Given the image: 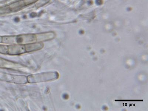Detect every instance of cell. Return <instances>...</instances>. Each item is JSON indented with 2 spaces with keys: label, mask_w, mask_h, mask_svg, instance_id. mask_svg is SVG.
Wrapping results in <instances>:
<instances>
[{
  "label": "cell",
  "mask_w": 148,
  "mask_h": 111,
  "mask_svg": "<svg viewBox=\"0 0 148 111\" xmlns=\"http://www.w3.org/2000/svg\"><path fill=\"white\" fill-rule=\"evenodd\" d=\"M59 77V73L56 71L47 72L30 75L27 77V82L36 83L56 80Z\"/></svg>",
  "instance_id": "cell-3"
},
{
  "label": "cell",
  "mask_w": 148,
  "mask_h": 111,
  "mask_svg": "<svg viewBox=\"0 0 148 111\" xmlns=\"http://www.w3.org/2000/svg\"><path fill=\"white\" fill-rule=\"evenodd\" d=\"M52 32L36 34L1 36V43L5 44H27L42 43L51 40L55 37Z\"/></svg>",
  "instance_id": "cell-1"
},
{
  "label": "cell",
  "mask_w": 148,
  "mask_h": 111,
  "mask_svg": "<svg viewBox=\"0 0 148 111\" xmlns=\"http://www.w3.org/2000/svg\"><path fill=\"white\" fill-rule=\"evenodd\" d=\"M0 80L18 84H25L27 82V77L24 76L10 74L0 72Z\"/></svg>",
  "instance_id": "cell-4"
},
{
  "label": "cell",
  "mask_w": 148,
  "mask_h": 111,
  "mask_svg": "<svg viewBox=\"0 0 148 111\" xmlns=\"http://www.w3.org/2000/svg\"><path fill=\"white\" fill-rule=\"evenodd\" d=\"M44 47L42 43L27 44H0V54L11 55L22 54L41 50Z\"/></svg>",
  "instance_id": "cell-2"
}]
</instances>
